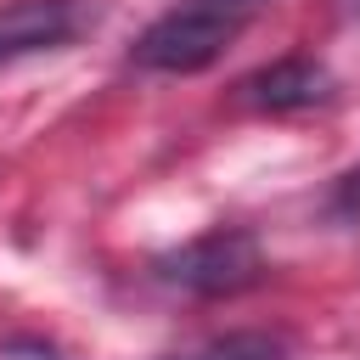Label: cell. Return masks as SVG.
I'll return each instance as SVG.
<instances>
[{
  "instance_id": "6da1fadb",
  "label": "cell",
  "mask_w": 360,
  "mask_h": 360,
  "mask_svg": "<svg viewBox=\"0 0 360 360\" xmlns=\"http://www.w3.org/2000/svg\"><path fill=\"white\" fill-rule=\"evenodd\" d=\"M270 0H174L163 6L129 45V62L141 73H169V79H191L208 73L264 11Z\"/></svg>"
},
{
  "instance_id": "7a4b0ae2",
  "label": "cell",
  "mask_w": 360,
  "mask_h": 360,
  "mask_svg": "<svg viewBox=\"0 0 360 360\" xmlns=\"http://www.w3.org/2000/svg\"><path fill=\"white\" fill-rule=\"evenodd\" d=\"M152 276L186 298H231L264 276V248L248 225H214L152 259Z\"/></svg>"
},
{
  "instance_id": "277c9868",
  "label": "cell",
  "mask_w": 360,
  "mask_h": 360,
  "mask_svg": "<svg viewBox=\"0 0 360 360\" xmlns=\"http://www.w3.org/2000/svg\"><path fill=\"white\" fill-rule=\"evenodd\" d=\"M236 96L248 107H259V112H309V107H326L338 96V79H332V68L321 56L298 51V56H276L259 73H248L236 84Z\"/></svg>"
},
{
  "instance_id": "5b68a950",
  "label": "cell",
  "mask_w": 360,
  "mask_h": 360,
  "mask_svg": "<svg viewBox=\"0 0 360 360\" xmlns=\"http://www.w3.org/2000/svg\"><path fill=\"white\" fill-rule=\"evenodd\" d=\"M169 360H292V343L281 332H264V326H242V332H219L186 354H169Z\"/></svg>"
},
{
  "instance_id": "3957f363",
  "label": "cell",
  "mask_w": 360,
  "mask_h": 360,
  "mask_svg": "<svg viewBox=\"0 0 360 360\" xmlns=\"http://www.w3.org/2000/svg\"><path fill=\"white\" fill-rule=\"evenodd\" d=\"M90 22H96V11L84 0H11V6H0V68L39 56V51H62Z\"/></svg>"
},
{
  "instance_id": "8992f818",
  "label": "cell",
  "mask_w": 360,
  "mask_h": 360,
  "mask_svg": "<svg viewBox=\"0 0 360 360\" xmlns=\"http://www.w3.org/2000/svg\"><path fill=\"white\" fill-rule=\"evenodd\" d=\"M326 219H332V225H360V163L332 180V191H326Z\"/></svg>"
}]
</instances>
